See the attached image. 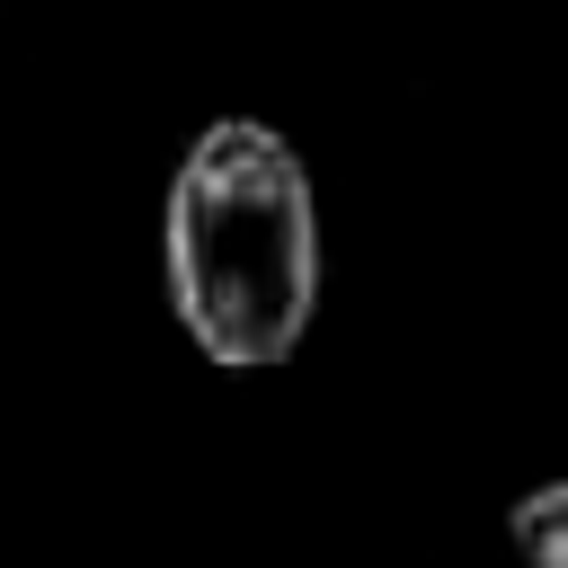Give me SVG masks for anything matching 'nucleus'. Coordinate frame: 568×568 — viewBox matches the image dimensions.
<instances>
[{
	"instance_id": "obj_1",
	"label": "nucleus",
	"mask_w": 568,
	"mask_h": 568,
	"mask_svg": "<svg viewBox=\"0 0 568 568\" xmlns=\"http://www.w3.org/2000/svg\"><path fill=\"white\" fill-rule=\"evenodd\" d=\"M160 257L195 355L222 373L284 364L320 311V195L302 151L257 115H213L169 178Z\"/></svg>"
},
{
	"instance_id": "obj_2",
	"label": "nucleus",
	"mask_w": 568,
	"mask_h": 568,
	"mask_svg": "<svg viewBox=\"0 0 568 568\" xmlns=\"http://www.w3.org/2000/svg\"><path fill=\"white\" fill-rule=\"evenodd\" d=\"M506 541H515L532 568H568V479L524 488V497H515V515H506Z\"/></svg>"
}]
</instances>
